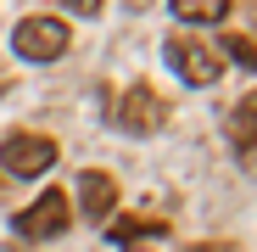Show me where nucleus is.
I'll use <instances>...</instances> for the list:
<instances>
[{
	"instance_id": "9",
	"label": "nucleus",
	"mask_w": 257,
	"mask_h": 252,
	"mask_svg": "<svg viewBox=\"0 0 257 252\" xmlns=\"http://www.w3.org/2000/svg\"><path fill=\"white\" fill-rule=\"evenodd\" d=\"M168 224L162 219H117L112 224V241H135V235H162Z\"/></svg>"
},
{
	"instance_id": "6",
	"label": "nucleus",
	"mask_w": 257,
	"mask_h": 252,
	"mask_svg": "<svg viewBox=\"0 0 257 252\" xmlns=\"http://www.w3.org/2000/svg\"><path fill=\"white\" fill-rule=\"evenodd\" d=\"M78 207H84V219H112V207H117V185L106 168H90V174L78 180Z\"/></svg>"
},
{
	"instance_id": "2",
	"label": "nucleus",
	"mask_w": 257,
	"mask_h": 252,
	"mask_svg": "<svg viewBox=\"0 0 257 252\" xmlns=\"http://www.w3.org/2000/svg\"><path fill=\"white\" fill-rule=\"evenodd\" d=\"M51 162H56V140L51 135L17 129V135L0 140V168H6L12 180H39V174H51Z\"/></svg>"
},
{
	"instance_id": "4",
	"label": "nucleus",
	"mask_w": 257,
	"mask_h": 252,
	"mask_svg": "<svg viewBox=\"0 0 257 252\" xmlns=\"http://www.w3.org/2000/svg\"><path fill=\"white\" fill-rule=\"evenodd\" d=\"M162 123H168V101L151 84H128L123 101H117V129L123 135H157Z\"/></svg>"
},
{
	"instance_id": "1",
	"label": "nucleus",
	"mask_w": 257,
	"mask_h": 252,
	"mask_svg": "<svg viewBox=\"0 0 257 252\" xmlns=\"http://www.w3.org/2000/svg\"><path fill=\"white\" fill-rule=\"evenodd\" d=\"M67 23L62 17H45V12H34V17H23L17 28H12V51L23 56V62H56V56H67Z\"/></svg>"
},
{
	"instance_id": "11",
	"label": "nucleus",
	"mask_w": 257,
	"mask_h": 252,
	"mask_svg": "<svg viewBox=\"0 0 257 252\" xmlns=\"http://www.w3.org/2000/svg\"><path fill=\"white\" fill-rule=\"evenodd\" d=\"M67 6H73L78 17H101V6H106V0H67Z\"/></svg>"
},
{
	"instance_id": "10",
	"label": "nucleus",
	"mask_w": 257,
	"mask_h": 252,
	"mask_svg": "<svg viewBox=\"0 0 257 252\" xmlns=\"http://www.w3.org/2000/svg\"><path fill=\"white\" fill-rule=\"evenodd\" d=\"M229 56H235L240 67H257V45H251L246 34H229Z\"/></svg>"
},
{
	"instance_id": "7",
	"label": "nucleus",
	"mask_w": 257,
	"mask_h": 252,
	"mask_svg": "<svg viewBox=\"0 0 257 252\" xmlns=\"http://www.w3.org/2000/svg\"><path fill=\"white\" fill-rule=\"evenodd\" d=\"M229 146H235L240 157L257 146V90H251V96L235 107V118H229Z\"/></svg>"
},
{
	"instance_id": "5",
	"label": "nucleus",
	"mask_w": 257,
	"mask_h": 252,
	"mask_svg": "<svg viewBox=\"0 0 257 252\" xmlns=\"http://www.w3.org/2000/svg\"><path fill=\"white\" fill-rule=\"evenodd\" d=\"M73 219H67V196L51 185L45 196H34L28 207H23V219H17V230L28 235V241H56L62 230H67Z\"/></svg>"
},
{
	"instance_id": "3",
	"label": "nucleus",
	"mask_w": 257,
	"mask_h": 252,
	"mask_svg": "<svg viewBox=\"0 0 257 252\" xmlns=\"http://www.w3.org/2000/svg\"><path fill=\"white\" fill-rule=\"evenodd\" d=\"M162 56H168V67H174L185 84H218L224 78V56L212 45H201V39H168Z\"/></svg>"
},
{
	"instance_id": "8",
	"label": "nucleus",
	"mask_w": 257,
	"mask_h": 252,
	"mask_svg": "<svg viewBox=\"0 0 257 252\" xmlns=\"http://www.w3.org/2000/svg\"><path fill=\"white\" fill-rule=\"evenodd\" d=\"M168 6H174L179 23H224L229 0H168Z\"/></svg>"
}]
</instances>
